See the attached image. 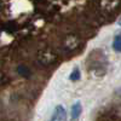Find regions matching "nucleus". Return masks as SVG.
<instances>
[{
  "mask_svg": "<svg viewBox=\"0 0 121 121\" xmlns=\"http://www.w3.org/2000/svg\"><path fill=\"white\" fill-rule=\"evenodd\" d=\"M81 113H82V105L80 102H76L72 107V120H78Z\"/></svg>",
  "mask_w": 121,
  "mask_h": 121,
  "instance_id": "3",
  "label": "nucleus"
},
{
  "mask_svg": "<svg viewBox=\"0 0 121 121\" xmlns=\"http://www.w3.org/2000/svg\"><path fill=\"white\" fill-rule=\"evenodd\" d=\"M17 72H18V74H21L22 76H29V69L27 67H24V65H19L17 68Z\"/></svg>",
  "mask_w": 121,
  "mask_h": 121,
  "instance_id": "7",
  "label": "nucleus"
},
{
  "mask_svg": "<svg viewBox=\"0 0 121 121\" xmlns=\"http://www.w3.org/2000/svg\"><path fill=\"white\" fill-rule=\"evenodd\" d=\"M117 26H120V27H121V17L117 19Z\"/></svg>",
  "mask_w": 121,
  "mask_h": 121,
  "instance_id": "8",
  "label": "nucleus"
},
{
  "mask_svg": "<svg viewBox=\"0 0 121 121\" xmlns=\"http://www.w3.org/2000/svg\"><path fill=\"white\" fill-rule=\"evenodd\" d=\"M38 60L41 64L44 65H48V64H52L55 60H56V56L51 52H40L39 53V57H38Z\"/></svg>",
  "mask_w": 121,
  "mask_h": 121,
  "instance_id": "2",
  "label": "nucleus"
},
{
  "mask_svg": "<svg viewBox=\"0 0 121 121\" xmlns=\"http://www.w3.org/2000/svg\"><path fill=\"white\" fill-rule=\"evenodd\" d=\"M67 119V112L63 105H57L53 110V115L51 117L52 121H64Z\"/></svg>",
  "mask_w": 121,
  "mask_h": 121,
  "instance_id": "1",
  "label": "nucleus"
},
{
  "mask_svg": "<svg viewBox=\"0 0 121 121\" xmlns=\"http://www.w3.org/2000/svg\"><path fill=\"white\" fill-rule=\"evenodd\" d=\"M113 48L116 52H121V35H116L113 41Z\"/></svg>",
  "mask_w": 121,
  "mask_h": 121,
  "instance_id": "5",
  "label": "nucleus"
},
{
  "mask_svg": "<svg viewBox=\"0 0 121 121\" xmlns=\"http://www.w3.org/2000/svg\"><path fill=\"white\" fill-rule=\"evenodd\" d=\"M65 48L67 50H74L76 46H78V39L73 35H70L65 39Z\"/></svg>",
  "mask_w": 121,
  "mask_h": 121,
  "instance_id": "4",
  "label": "nucleus"
},
{
  "mask_svg": "<svg viewBox=\"0 0 121 121\" xmlns=\"http://www.w3.org/2000/svg\"><path fill=\"white\" fill-rule=\"evenodd\" d=\"M69 79L72 80V81H78V80L80 79V69L78 67L73 69V72H72V74H70Z\"/></svg>",
  "mask_w": 121,
  "mask_h": 121,
  "instance_id": "6",
  "label": "nucleus"
}]
</instances>
